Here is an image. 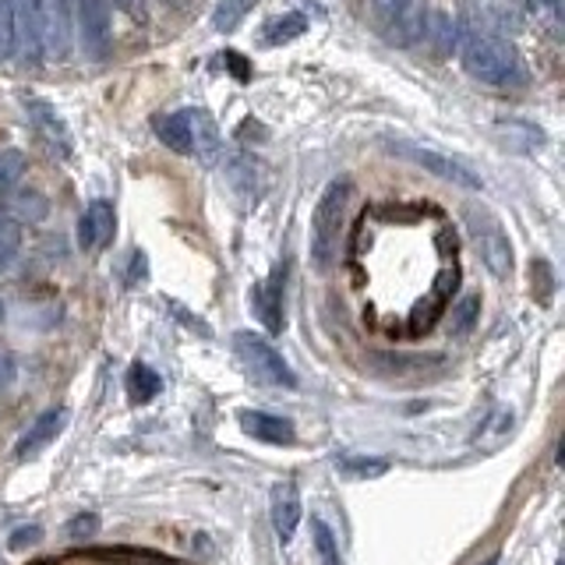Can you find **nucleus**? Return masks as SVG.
Listing matches in <instances>:
<instances>
[{"label":"nucleus","mask_w":565,"mask_h":565,"mask_svg":"<svg viewBox=\"0 0 565 565\" xmlns=\"http://www.w3.org/2000/svg\"><path fill=\"white\" fill-rule=\"evenodd\" d=\"M14 379V364L4 358V353H0V385H8Z\"/></svg>","instance_id":"f704fd0d"},{"label":"nucleus","mask_w":565,"mask_h":565,"mask_svg":"<svg viewBox=\"0 0 565 565\" xmlns=\"http://www.w3.org/2000/svg\"><path fill=\"white\" fill-rule=\"evenodd\" d=\"M441 311H446V305H441V300H428V308H424V305H417L414 308V315H411V332H428L435 322H438V315Z\"/></svg>","instance_id":"a878e982"},{"label":"nucleus","mask_w":565,"mask_h":565,"mask_svg":"<svg viewBox=\"0 0 565 565\" xmlns=\"http://www.w3.org/2000/svg\"><path fill=\"white\" fill-rule=\"evenodd\" d=\"M347 202H350V181H332L315 205V216H311V265L315 269H329L335 255H340Z\"/></svg>","instance_id":"7ed1b4c3"},{"label":"nucleus","mask_w":565,"mask_h":565,"mask_svg":"<svg viewBox=\"0 0 565 565\" xmlns=\"http://www.w3.org/2000/svg\"><path fill=\"white\" fill-rule=\"evenodd\" d=\"M167 4H170V8H188L191 0H167Z\"/></svg>","instance_id":"c9c22d12"},{"label":"nucleus","mask_w":565,"mask_h":565,"mask_svg":"<svg viewBox=\"0 0 565 565\" xmlns=\"http://www.w3.org/2000/svg\"><path fill=\"white\" fill-rule=\"evenodd\" d=\"M364 8L379 29H396V25L411 22L414 0H364Z\"/></svg>","instance_id":"dca6fc26"},{"label":"nucleus","mask_w":565,"mask_h":565,"mask_svg":"<svg viewBox=\"0 0 565 565\" xmlns=\"http://www.w3.org/2000/svg\"><path fill=\"white\" fill-rule=\"evenodd\" d=\"M117 4H120V11H124V14L135 18V22H146V14H149L146 0H117Z\"/></svg>","instance_id":"473e14b6"},{"label":"nucleus","mask_w":565,"mask_h":565,"mask_svg":"<svg viewBox=\"0 0 565 565\" xmlns=\"http://www.w3.org/2000/svg\"><path fill=\"white\" fill-rule=\"evenodd\" d=\"M282 279H287V273L276 269L269 279L252 290V311L269 332H282Z\"/></svg>","instance_id":"9d476101"},{"label":"nucleus","mask_w":565,"mask_h":565,"mask_svg":"<svg viewBox=\"0 0 565 565\" xmlns=\"http://www.w3.org/2000/svg\"><path fill=\"white\" fill-rule=\"evenodd\" d=\"M241 428L258 438V441H269V446H290L294 441V424L282 420L276 414H265V411H241L237 414Z\"/></svg>","instance_id":"ddd939ff"},{"label":"nucleus","mask_w":565,"mask_h":565,"mask_svg":"<svg viewBox=\"0 0 565 565\" xmlns=\"http://www.w3.org/2000/svg\"><path fill=\"white\" fill-rule=\"evenodd\" d=\"M159 375L149 367V364H131V371H128V396L135 399V403H149L156 393H159Z\"/></svg>","instance_id":"a211bd4d"},{"label":"nucleus","mask_w":565,"mask_h":565,"mask_svg":"<svg viewBox=\"0 0 565 565\" xmlns=\"http://www.w3.org/2000/svg\"><path fill=\"white\" fill-rule=\"evenodd\" d=\"M35 537H40V526H29V530H18V534H14V541H11V547H22L25 541L32 544Z\"/></svg>","instance_id":"72a5a7b5"},{"label":"nucleus","mask_w":565,"mask_h":565,"mask_svg":"<svg viewBox=\"0 0 565 565\" xmlns=\"http://www.w3.org/2000/svg\"><path fill=\"white\" fill-rule=\"evenodd\" d=\"M159 138H163V146H170L173 152L191 156V131H188L184 114H173L167 120H159Z\"/></svg>","instance_id":"6ab92c4d"},{"label":"nucleus","mask_w":565,"mask_h":565,"mask_svg":"<svg viewBox=\"0 0 565 565\" xmlns=\"http://www.w3.org/2000/svg\"><path fill=\"white\" fill-rule=\"evenodd\" d=\"M114 230H117V216H114V205L110 202H93L85 209V216L78 223V241L88 252H99L114 241Z\"/></svg>","instance_id":"f8f14e48"},{"label":"nucleus","mask_w":565,"mask_h":565,"mask_svg":"<svg viewBox=\"0 0 565 565\" xmlns=\"http://www.w3.org/2000/svg\"><path fill=\"white\" fill-rule=\"evenodd\" d=\"M67 424V411L64 406H53V411H46V414H40L32 424H29V431L22 435V441H18V449H14V456L18 459H32V456H40L53 438L61 435V428Z\"/></svg>","instance_id":"1a4fd4ad"},{"label":"nucleus","mask_w":565,"mask_h":565,"mask_svg":"<svg viewBox=\"0 0 565 565\" xmlns=\"http://www.w3.org/2000/svg\"><path fill=\"white\" fill-rule=\"evenodd\" d=\"M258 0H220L216 11H212V25L220 32H234L241 25V18L252 11Z\"/></svg>","instance_id":"412c9836"},{"label":"nucleus","mask_w":565,"mask_h":565,"mask_svg":"<svg viewBox=\"0 0 565 565\" xmlns=\"http://www.w3.org/2000/svg\"><path fill=\"white\" fill-rule=\"evenodd\" d=\"M96 530H99V520H96V516H75V520L67 523V534H71V537H78V541H82V537H93Z\"/></svg>","instance_id":"c756f323"},{"label":"nucleus","mask_w":565,"mask_h":565,"mask_svg":"<svg viewBox=\"0 0 565 565\" xmlns=\"http://www.w3.org/2000/svg\"><path fill=\"white\" fill-rule=\"evenodd\" d=\"M124 558H131V565H181V562H173L167 555H159V552H117Z\"/></svg>","instance_id":"7c9ffc66"},{"label":"nucleus","mask_w":565,"mask_h":565,"mask_svg":"<svg viewBox=\"0 0 565 565\" xmlns=\"http://www.w3.org/2000/svg\"><path fill=\"white\" fill-rule=\"evenodd\" d=\"M25 114L32 120V128L40 131V138L50 146V152H57L61 159L75 152V141H71V131L64 117L57 114V106H50L46 99H25Z\"/></svg>","instance_id":"6e6552de"},{"label":"nucleus","mask_w":565,"mask_h":565,"mask_svg":"<svg viewBox=\"0 0 565 565\" xmlns=\"http://www.w3.org/2000/svg\"><path fill=\"white\" fill-rule=\"evenodd\" d=\"M300 523V494L294 481H282L273 488V526L282 544H290Z\"/></svg>","instance_id":"4468645a"},{"label":"nucleus","mask_w":565,"mask_h":565,"mask_svg":"<svg viewBox=\"0 0 565 565\" xmlns=\"http://www.w3.org/2000/svg\"><path fill=\"white\" fill-rule=\"evenodd\" d=\"M340 470L347 477H358V481H364V477H382L388 470L385 459H343Z\"/></svg>","instance_id":"393cba45"},{"label":"nucleus","mask_w":565,"mask_h":565,"mask_svg":"<svg viewBox=\"0 0 565 565\" xmlns=\"http://www.w3.org/2000/svg\"><path fill=\"white\" fill-rule=\"evenodd\" d=\"M459 61H463L467 75L477 78L481 85L516 88V85H526V78H530L520 50L509 40H502V35H491V32H467L463 43H459Z\"/></svg>","instance_id":"f257e3e1"},{"label":"nucleus","mask_w":565,"mask_h":565,"mask_svg":"<svg viewBox=\"0 0 565 565\" xmlns=\"http://www.w3.org/2000/svg\"><path fill=\"white\" fill-rule=\"evenodd\" d=\"M477 315H481V297H463L456 305V311H452V329L456 332H470L473 329V322H477Z\"/></svg>","instance_id":"b1692460"},{"label":"nucleus","mask_w":565,"mask_h":565,"mask_svg":"<svg viewBox=\"0 0 565 565\" xmlns=\"http://www.w3.org/2000/svg\"><path fill=\"white\" fill-rule=\"evenodd\" d=\"M18 8V40L25 43L29 61L53 57L61 61L71 35H67V8L61 0H14Z\"/></svg>","instance_id":"f03ea898"},{"label":"nucleus","mask_w":565,"mask_h":565,"mask_svg":"<svg viewBox=\"0 0 565 565\" xmlns=\"http://www.w3.org/2000/svg\"><path fill=\"white\" fill-rule=\"evenodd\" d=\"M8 216L18 223V220H25V223H43L50 216V202L43 199L35 188H25L22 194H14V202L8 209Z\"/></svg>","instance_id":"f3484780"},{"label":"nucleus","mask_w":565,"mask_h":565,"mask_svg":"<svg viewBox=\"0 0 565 565\" xmlns=\"http://www.w3.org/2000/svg\"><path fill=\"white\" fill-rule=\"evenodd\" d=\"M311 534H315V547H318V558L322 565H340V547H335V534L329 530L326 520H311Z\"/></svg>","instance_id":"4be33fe9"},{"label":"nucleus","mask_w":565,"mask_h":565,"mask_svg":"<svg viewBox=\"0 0 565 565\" xmlns=\"http://www.w3.org/2000/svg\"><path fill=\"white\" fill-rule=\"evenodd\" d=\"M22 173H25V152H18V149L0 152V194H4L8 188H14V181Z\"/></svg>","instance_id":"5701e85b"},{"label":"nucleus","mask_w":565,"mask_h":565,"mask_svg":"<svg viewBox=\"0 0 565 565\" xmlns=\"http://www.w3.org/2000/svg\"><path fill=\"white\" fill-rule=\"evenodd\" d=\"M188 117V131H191V156H199L205 167H212L216 159H223V138L216 120L205 110H184Z\"/></svg>","instance_id":"9b49d317"},{"label":"nucleus","mask_w":565,"mask_h":565,"mask_svg":"<svg viewBox=\"0 0 565 565\" xmlns=\"http://www.w3.org/2000/svg\"><path fill=\"white\" fill-rule=\"evenodd\" d=\"M223 61H226L230 71H234V78H237V82H247V78H252V64H247V57H241V53L230 50Z\"/></svg>","instance_id":"2f4dec72"},{"label":"nucleus","mask_w":565,"mask_h":565,"mask_svg":"<svg viewBox=\"0 0 565 565\" xmlns=\"http://www.w3.org/2000/svg\"><path fill=\"white\" fill-rule=\"evenodd\" d=\"M234 347H237V358L244 361V367L252 371L262 385H282V388L297 385L290 364L279 358L269 340H262V335H255V332H237Z\"/></svg>","instance_id":"20e7f679"},{"label":"nucleus","mask_w":565,"mask_h":565,"mask_svg":"<svg viewBox=\"0 0 565 565\" xmlns=\"http://www.w3.org/2000/svg\"><path fill=\"white\" fill-rule=\"evenodd\" d=\"M512 4L526 8L530 14H537L541 22H547V25L558 22V0H512Z\"/></svg>","instance_id":"c85d7f7f"},{"label":"nucleus","mask_w":565,"mask_h":565,"mask_svg":"<svg viewBox=\"0 0 565 565\" xmlns=\"http://www.w3.org/2000/svg\"><path fill=\"white\" fill-rule=\"evenodd\" d=\"M459 290V269L452 265V269H441L438 276H435V300H441V305H446V300H452V294Z\"/></svg>","instance_id":"cd10ccee"},{"label":"nucleus","mask_w":565,"mask_h":565,"mask_svg":"<svg viewBox=\"0 0 565 565\" xmlns=\"http://www.w3.org/2000/svg\"><path fill=\"white\" fill-rule=\"evenodd\" d=\"M18 46V8L14 0H0V61H11Z\"/></svg>","instance_id":"aec40b11"},{"label":"nucleus","mask_w":565,"mask_h":565,"mask_svg":"<svg viewBox=\"0 0 565 565\" xmlns=\"http://www.w3.org/2000/svg\"><path fill=\"white\" fill-rule=\"evenodd\" d=\"M308 29V18L305 14H279V18H269L262 29V43L265 46H287L297 35H305Z\"/></svg>","instance_id":"2eb2a0df"},{"label":"nucleus","mask_w":565,"mask_h":565,"mask_svg":"<svg viewBox=\"0 0 565 565\" xmlns=\"http://www.w3.org/2000/svg\"><path fill=\"white\" fill-rule=\"evenodd\" d=\"M481 565H499V555H491V558H484Z\"/></svg>","instance_id":"4c0bfd02"},{"label":"nucleus","mask_w":565,"mask_h":565,"mask_svg":"<svg viewBox=\"0 0 565 565\" xmlns=\"http://www.w3.org/2000/svg\"><path fill=\"white\" fill-rule=\"evenodd\" d=\"M18 244H22V226H18L11 216H0V255H14Z\"/></svg>","instance_id":"bb28decb"},{"label":"nucleus","mask_w":565,"mask_h":565,"mask_svg":"<svg viewBox=\"0 0 565 565\" xmlns=\"http://www.w3.org/2000/svg\"><path fill=\"white\" fill-rule=\"evenodd\" d=\"M388 152H396L399 159H411V163L431 170L435 177H441V181H449L456 188H467V191H481L484 181L477 177L470 167H463L459 159L446 156V152H435V149H424V146H414V141H385Z\"/></svg>","instance_id":"423d86ee"},{"label":"nucleus","mask_w":565,"mask_h":565,"mask_svg":"<svg viewBox=\"0 0 565 565\" xmlns=\"http://www.w3.org/2000/svg\"><path fill=\"white\" fill-rule=\"evenodd\" d=\"M467 223H470V230H473L477 252H481V258H484L488 269H491L494 276H509V273H512V247H509L505 230L491 220V212H477V209H470Z\"/></svg>","instance_id":"0eeeda50"},{"label":"nucleus","mask_w":565,"mask_h":565,"mask_svg":"<svg viewBox=\"0 0 565 565\" xmlns=\"http://www.w3.org/2000/svg\"><path fill=\"white\" fill-rule=\"evenodd\" d=\"M8 262H11L8 255H0V273H4V269H8Z\"/></svg>","instance_id":"e433bc0d"},{"label":"nucleus","mask_w":565,"mask_h":565,"mask_svg":"<svg viewBox=\"0 0 565 565\" xmlns=\"http://www.w3.org/2000/svg\"><path fill=\"white\" fill-rule=\"evenodd\" d=\"M78 40L88 61H106L114 46V25H110V0H71Z\"/></svg>","instance_id":"39448f33"}]
</instances>
